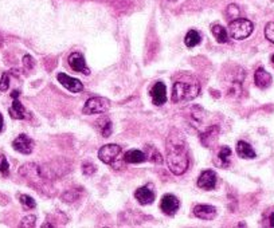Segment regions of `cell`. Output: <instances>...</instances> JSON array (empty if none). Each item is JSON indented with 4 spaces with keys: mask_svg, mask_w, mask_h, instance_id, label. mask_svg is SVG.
Here are the masks:
<instances>
[{
    "mask_svg": "<svg viewBox=\"0 0 274 228\" xmlns=\"http://www.w3.org/2000/svg\"><path fill=\"white\" fill-rule=\"evenodd\" d=\"M272 62H273V65H274V54L272 55Z\"/></svg>",
    "mask_w": 274,
    "mask_h": 228,
    "instance_id": "35",
    "label": "cell"
},
{
    "mask_svg": "<svg viewBox=\"0 0 274 228\" xmlns=\"http://www.w3.org/2000/svg\"><path fill=\"white\" fill-rule=\"evenodd\" d=\"M23 65L26 66V69H32L35 65V62H34V58L30 55H26L24 58H23Z\"/></svg>",
    "mask_w": 274,
    "mask_h": 228,
    "instance_id": "31",
    "label": "cell"
},
{
    "mask_svg": "<svg viewBox=\"0 0 274 228\" xmlns=\"http://www.w3.org/2000/svg\"><path fill=\"white\" fill-rule=\"evenodd\" d=\"M219 128L218 126H210L208 129L200 134V141L206 148H211L218 140Z\"/></svg>",
    "mask_w": 274,
    "mask_h": 228,
    "instance_id": "14",
    "label": "cell"
},
{
    "mask_svg": "<svg viewBox=\"0 0 274 228\" xmlns=\"http://www.w3.org/2000/svg\"><path fill=\"white\" fill-rule=\"evenodd\" d=\"M230 157H232V149L228 147H223L218 153V159L219 161L222 163L223 168H227V167H230Z\"/></svg>",
    "mask_w": 274,
    "mask_h": 228,
    "instance_id": "22",
    "label": "cell"
},
{
    "mask_svg": "<svg viewBox=\"0 0 274 228\" xmlns=\"http://www.w3.org/2000/svg\"><path fill=\"white\" fill-rule=\"evenodd\" d=\"M97 129L101 134H102V137H109L112 134V121L108 118V117H101L98 121H97Z\"/></svg>",
    "mask_w": 274,
    "mask_h": 228,
    "instance_id": "19",
    "label": "cell"
},
{
    "mask_svg": "<svg viewBox=\"0 0 274 228\" xmlns=\"http://www.w3.org/2000/svg\"><path fill=\"white\" fill-rule=\"evenodd\" d=\"M268 222H269V223H268V226H269V227H274V212H270L269 214V216H268Z\"/></svg>",
    "mask_w": 274,
    "mask_h": 228,
    "instance_id": "32",
    "label": "cell"
},
{
    "mask_svg": "<svg viewBox=\"0 0 274 228\" xmlns=\"http://www.w3.org/2000/svg\"><path fill=\"white\" fill-rule=\"evenodd\" d=\"M110 108V101L104 97H93L86 101L85 106L82 109V112L86 116H92V114H100V113H105Z\"/></svg>",
    "mask_w": 274,
    "mask_h": 228,
    "instance_id": "4",
    "label": "cell"
},
{
    "mask_svg": "<svg viewBox=\"0 0 274 228\" xmlns=\"http://www.w3.org/2000/svg\"><path fill=\"white\" fill-rule=\"evenodd\" d=\"M3 130V116H2V113H0V132Z\"/></svg>",
    "mask_w": 274,
    "mask_h": 228,
    "instance_id": "33",
    "label": "cell"
},
{
    "mask_svg": "<svg viewBox=\"0 0 274 228\" xmlns=\"http://www.w3.org/2000/svg\"><path fill=\"white\" fill-rule=\"evenodd\" d=\"M134 198L137 199V202L140 203L142 206H148V204H152L156 198V194H154V184H146L142 188L134 192Z\"/></svg>",
    "mask_w": 274,
    "mask_h": 228,
    "instance_id": "9",
    "label": "cell"
},
{
    "mask_svg": "<svg viewBox=\"0 0 274 228\" xmlns=\"http://www.w3.org/2000/svg\"><path fill=\"white\" fill-rule=\"evenodd\" d=\"M148 149H150V152H148L146 153V159L150 160V161H154V163L156 164H162L163 163V159H162V155L158 153V151L156 149V148L154 147H148Z\"/></svg>",
    "mask_w": 274,
    "mask_h": 228,
    "instance_id": "23",
    "label": "cell"
},
{
    "mask_svg": "<svg viewBox=\"0 0 274 228\" xmlns=\"http://www.w3.org/2000/svg\"><path fill=\"white\" fill-rule=\"evenodd\" d=\"M121 153V147L117 144H106L104 145L98 151V159L102 161L104 164L110 165L117 160L118 155Z\"/></svg>",
    "mask_w": 274,
    "mask_h": 228,
    "instance_id": "5",
    "label": "cell"
},
{
    "mask_svg": "<svg viewBox=\"0 0 274 228\" xmlns=\"http://www.w3.org/2000/svg\"><path fill=\"white\" fill-rule=\"evenodd\" d=\"M179 207H180V202L175 195L167 194V195H164L163 198H162L160 208H162V211H163L166 215L174 216L176 212H178V210H179Z\"/></svg>",
    "mask_w": 274,
    "mask_h": 228,
    "instance_id": "6",
    "label": "cell"
},
{
    "mask_svg": "<svg viewBox=\"0 0 274 228\" xmlns=\"http://www.w3.org/2000/svg\"><path fill=\"white\" fill-rule=\"evenodd\" d=\"M68 65L77 73H82L85 74V75H89L90 74L89 67L86 66L85 58H84L81 52H73L72 55L68 56Z\"/></svg>",
    "mask_w": 274,
    "mask_h": 228,
    "instance_id": "12",
    "label": "cell"
},
{
    "mask_svg": "<svg viewBox=\"0 0 274 228\" xmlns=\"http://www.w3.org/2000/svg\"><path fill=\"white\" fill-rule=\"evenodd\" d=\"M202 42V36L196 30H190L184 38V43L187 47H195Z\"/></svg>",
    "mask_w": 274,
    "mask_h": 228,
    "instance_id": "21",
    "label": "cell"
},
{
    "mask_svg": "<svg viewBox=\"0 0 274 228\" xmlns=\"http://www.w3.org/2000/svg\"><path fill=\"white\" fill-rule=\"evenodd\" d=\"M226 15H227V17L230 19V20L238 19V16H240V8H238V5H236V4L228 5L226 9Z\"/></svg>",
    "mask_w": 274,
    "mask_h": 228,
    "instance_id": "25",
    "label": "cell"
},
{
    "mask_svg": "<svg viewBox=\"0 0 274 228\" xmlns=\"http://www.w3.org/2000/svg\"><path fill=\"white\" fill-rule=\"evenodd\" d=\"M35 222H36V218L34 215H30L22 220V223L19 226L20 227H35Z\"/></svg>",
    "mask_w": 274,
    "mask_h": 228,
    "instance_id": "29",
    "label": "cell"
},
{
    "mask_svg": "<svg viewBox=\"0 0 274 228\" xmlns=\"http://www.w3.org/2000/svg\"><path fill=\"white\" fill-rule=\"evenodd\" d=\"M216 181H218V176L214 171H204L202 172V175L198 179V187L202 188V190L211 191L214 190L215 185H216Z\"/></svg>",
    "mask_w": 274,
    "mask_h": 228,
    "instance_id": "10",
    "label": "cell"
},
{
    "mask_svg": "<svg viewBox=\"0 0 274 228\" xmlns=\"http://www.w3.org/2000/svg\"><path fill=\"white\" fill-rule=\"evenodd\" d=\"M10 172V164L6 159V156H0V173H3L4 176H7Z\"/></svg>",
    "mask_w": 274,
    "mask_h": 228,
    "instance_id": "27",
    "label": "cell"
},
{
    "mask_svg": "<svg viewBox=\"0 0 274 228\" xmlns=\"http://www.w3.org/2000/svg\"><path fill=\"white\" fill-rule=\"evenodd\" d=\"M10 87V77L8 74L4 73L0 78V91H7Z\"/></svg>",
    "mask_w": 274,
    "mask_h": 228,
    "instance_id": "30",
    "label": "cell"
},
{
    "mask_svg": "<svg viewBox=\"0 0 274 228\" xmlns=\"http://www.w3.org/2000/svg\"><path fill=\"white\" fill-rule=\"evenodd\" d=\"M150 97H152V102L156 106H162L163 103L167 102V87L163 82H156L154 87L150 89Z\"/></svg>",
    "mask_w": 274,
    "mask_h": 228,
    "instance_id": "11",
    "label": "cell"
},
{
    "mask_svg": "<svg viewBox=\"0 0 274 228\" xmlns=\"http://www.w3.org/2000/svg\"><path fill=\"white\" fill-rule=\"evenodd\" d=\"M19 199H20L22 206L24 207V208L32 210V208H35V207H36V203H35V200L31 198V196H28V195H20V196H19Z\"/></svg>",
    "mask_w": 274,
    "mask_h": 228,
    "instance_id": "24",
    "label": "cell"
},
{
    "mask_svg": "<svg viewBox=\"0 0 274 228\" xmlns=\"http://www.w3.org/2000/svg\"><path fill=\"white\" fill-rule=\"evenodd\" d=\"M18 95H19V91H12V94H11V97H12V98H16Z\"/></svg>",
    "mask_w": 274,
    "mask_h": 228,
    "instance_id": "34",
    "label": "cell"
},
{
    "mask_svg": "<svg viewBox=\"0 0 274 228\" xmlns=\"http://www.w3.org/2000/svg\"><path fill=\"white\" fill-rule=\"evenodd\" d=\"M254 30V24L248 19H234L228 24V28H227V32H228V36H232V39H236V40H242V39H246L248 36L252 35Z\"/></svg>",
    "mask_w": 274,
    "mask_h": 228,
    "instance_id": "3",
    "label": "cell"
},
{
    "mask_svg": "<svg viewBox=\"0 0 274 228\" xmlns=\"http://www.w3.org/2000/svg\"><path fill=\"white\" fill-rule=\"evenodd\" d=\"M168 1H175V0H168Z\"/></svg>",
    "mask_w": 274,
    "mask_h": 228,
    "instance_id": "36",
    "label": "cell"
},
{
    "mask_svg": "<svg viewBox=\"0 0 274 228\" xmlns=\"http://www.w3.org/2000/svg\"><path fill=\"white\" fill-rule=\"evenodd\" d=\"M254 82L260 89H268L272 85V75L265 69L260 67L254 74Z\"/></svg>",
    "mask_w": 274,
    "mask_h": 228,
    "instance_id": "15",
    "label": "cell"
},
{
    "mask_svg": "<svg viewBox=\"0 0 274 228\" xmlns=\"http://www.w3.org/2000/svg\"><path fill=\"white\" fill-rule=\"evenodd\" d=\"M56 79H58V82H60L64 89H68L72 93H80V91L84 90V85L81 83V81L77 79V78L70 77L68 74L60 73L56 75Z\"/></svg>",
    "mask_w": 274,
    "mask_h": 228,
    "instance_id": "8",
    "label": "cell"
},
{
    "mask_svg": "<svg viewBox=\"0 0 274 228\" xmlns=\"http://www.w3.org/2000/svg\"><path fill=\"white\" fill-rule=\"evenodd\" d=\"M199 91H200V85L196 81L175 82V85L172 87V102L180 103L195 99L199 95Z\"/></svg>",
    "mask_w": 274,
    "mask_h": 228,
    "instance_id": "2",
    "label": "cell"
},
{
    "mask_svg": "<svg viewBox=\"0 0 274 228\" xmlns=\"http://www.w3.org/2000/svg\"><path fill=\"white\" fill-rule=\"evenodd\" d=\"M12 147L15 151L22 153V155H31L34 151V141L26 134H20L14 140Z\"/></svg>",
    "mask_w": 274,
    "mask_h": 228,
    "instance_id": "7",
    "label": "cell"
},
{
    "mask_svg": "<svg viewBox=\"0 0 274 228\" xmlns=\"http://www.w3.org/2000/svg\"><path fill=\"white\" fill-rule=\"evenodd\" d=\"M10 114L15 120H23L26 117V109H24V106L16 98H14L12 106L10 108Z\"/></svg>",
    "mask_w": 274,
    "mask_h": 228,
    "instance_id": "18",
    "label": "cell"
},
{
    "mask_svg": "<svg viewBox=\"0 0 274 228\" xmlns=\"http://www.w3.org/2000/svg\"><path fill=\"white\" fill-rule=\"evenodd\" d=\"M211 32L216 39V42L218 43H226L227 39H228V32H227L226 28H223L222 26H219V24H214V26L211 27Z\"/></svg>",
    "mask_w": 274,
    "mask_h": 228,
    "instance_id": "20",
    "label": "cell"
},
{
    "mask_svg": "<svg viewBox=\"0 0 274 228\" xmlns=\"http://www.w3.org/2000/svg\"><path fill=\"white\" fill-rule=\"evenodd\" d=\"M236 155L240 156V159L244 160L256 159V151L246 141H238V144H236Z\"/></svg>",
    "mask_w": 274,
    "mask_h": 228,
    "instance_id": "16",
    "label": "cell"
},
{
    "mask_svg": "<svg viewBox=\"0 0 274 228\" xmlns=\"http://www.w3.org/2000/svg\"><path fill=\"white\" fill-rule=\"evenodd\" d=\"M194 215L202 220H212L216 216V208L207 204H198L194 207Z\"/></svg>",
    "mask_w": 274,
    "mask_h": 228,
    "instance_id": "13",
    "label": "cell"
},
{
    "mask_svg": "<svg viewBox=\"0 0 274 228\" xmlns=\"http://www.w3.org/2000/svg\"><path fill=\"white\" fill-rule=\"evenodd\" d=\"M265 36L268 40L274 43V22H270L265 27Z\"/></svg>",
    "mask_w": 274,
    "mask_h": 228,
    "instance_id": "26",
    "label": "cell"
},
{
    "mask_svg": "<svg viewBox=\"0 0 274 228\" xmlns=\"http://www.w3.org/2000/svg\"><path fill=\"white\" fill-rule=\"evenodd\" d=\"M82 172L86 176H92L96 172V167L92 163H89V161H86V163L82 164Z\"/></svg>",
    "mask_w": 274,
    "mask_h": 228,
    "instance_id": "28",
    "label": "cell"
},
{
    "mask_svg": "<svg viewBox=\"0 0 274 228\" xmlns=\"http://www.w3.org/2000/svg\"><path fill=\"white\" fill-rule=\"evenodd\" d=\"M168 169L174 175L180 176L186 173L190 165V153L184 136L178 129H172L166 141Z\"/></svg>",
    "mask_w": 274,
    "mask_h": 228,
    "instance_id": "1",
    "label": "cell"
},
{
    "mask_svg": "<svg viewBox=\"0 0 274 228\" xmlns=\"http://www.w3.org/2000/svg\"><path fill=\"white\" fill-rule=\"evenodd\" d=\"M124 160H125V163H128V164H140L146 161V156L144 152L137 151V149H130V151H128L126 153H125Z\"/></svg>",
    "mask_w": 274,
    "mask_h": 228,
    "instance_id": "17",
    "label": "cell"
}]
</instances>
